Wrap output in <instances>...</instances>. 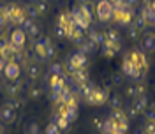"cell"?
I'll return each instance as SVG.
<instances>
[{"mask_svg": "<svg viewBox=\"0 0 155 134\" xmlns=\"http://www.w3.org/2000/svg\"><path fill=\"white\" fill-rule=\"evenodd\" d=\"M109 120H111L116 127H120L124 132L129 129V118H127L125 111H122V108H115V109H111V113H109Z\"/></svg>", "mask_w": 155, "mask_h": 134, "instance_id": "5b68a950", "label": "cell"}, {"mask_svg": "<svg viewBox=\"0 0 155 134\" xmlns=\"http://www.w3.org/2000/svg\"><path fill=\"white\" fill-rule=\"evenodd\" d=\"M2 11H4V4H0V12H2Z\"/></svg>", "mask_w": 155, "mask_h": 134, "instance_id": "f5cc1de1", "label": "cell"}, {"mask_svg": "<svg viewBox=\"0 0 155 134\" xmlns=\"http://www.w3.org/2000/svg\"><path fill=\"white\" fill-rule=\"evenodd\" d=\"M130 53V58H132V62H134V65L139 69V72L145 76L146 71H148V58H146L145 51H129Z\"/></svg>", "mask_w": 155, "mask_h": 134, "instance_id": "8992f818", "label": "cell"}, {"mask_svg": "<svg viewBox=\"0 0 155 134\" xmlns=\"http://www.w3.org/2000/svg\"><path fill=\"white\" fill-rule=\"evenodd\" d=\"M55 57V48H53V44L46 48V53H44V60H51V58Z\"/></svg>", "mask_w": 155, "mask_h": 134, "instance_id": "7bdbcfd3", "label": "cell"}, {"mask_svg": "<svg viewBox=\"0 0 155 134\" xmlns=\"http://www.w3.org/2000/svg\"><path fill=\"white\" fill-rule=\"evenodd\" d=\"M111 83L113 85H122V74H115L113 79H111Z\"/></svg>", "mask_w": 155, "mask_h": 134, "instance_id": "bcb514c9", "label": "cell"}, {"mask_svg": "<svg viewBox=\"0 0 155 134\" xmlns=\"http://www.w3.org/2000/svg\"><path fill=\"white\" fill-rule=\"evenodd\" d=\"M39 97H42V88L41 86H32V88H28V99L37 101Z\"/></svg>", "mask_w": 155, "mask_h": 134, "instance_id": "1f68e13d", "label": "cell"}, {"mask_svg": "<svg viewBox=\"0 0 155 134\" xmlns=\"http://www.w3.org/2000/svg\"><path fill=\"white\" fill-rule=\"evenodd\" d=\"M5 23H7V18L0 12V28H4V27H5Z\"/></svg>", "mask_w": 155, "mask_h": 134, "instance_id": "681fc988", "label": "cell"}, {"mask_svg": "<svg viewBox=\"0 0 155 134\" xmlns=\"http://www.w3.org/2000/svg\"><path fill=\"white\" fill-rule=\"evenodd\" d=\"M5 106H9L11 109L18 111L19 108H21V101H19V99H11V101H7V102H5Z\"/></svg>", "mask_w": 155, "mask_h": 134, "instance_id": "b9f144b4", "label": "cell"}, {"mask_svg": "<svg viewBox=\"0 0 155 134\" xmlns=\"http://www.w3.org/2000/svg\"><path fill=\"white\" fill-rule=\"evenodd\" d=\"M0 134H4V131H2V127H0Z\"/></svg>", "mask_w": 155, "mask_h": 134, "instance_id": "db71d44e", "label": "cell"}, {"mask_svg": "<svg viewBox=\"0 0 155 134\" xmlns=\"http://www.w3.org/2000/svg\"><path fill=\"white\" fill-rule=\"evenodd\" d=\"M102 53L106 55V57H115L116 53L120 51V48H122V44L120 42H109V41H106L104 44H102Z\"/></svg>", "mask_w": 155, "mask_h": 134, "instance_id": "d6986e66", "label": "cell"}, {"mask_svg": "<svg viewBox=\"0 0 155 134\" xmlns=\"http://www.w3.org/2000/svg\"><path fill=\"white\" fill-rule=\"evenodd\" d=\"M87 37L90 39L95 46H97V44H101V46H102V44L106 42V34H104V32H99V30H90Z\"/></svg>", "mask_w": 155, "mask_h": 134, "instance_id": "ffe728a7", "label": "cell"}, {"mask_svg": "<svg viewBox=\"0 0 155 134\" xmlns=\"http://www.w3.org/2000/svg\"><path fill=\"white\" fill-rule=\"evenodd\" d=\"M113 12H115V7L111 2H106V0H99L95 4V16L101 21H109L113 19Z\"/></svg>", "mask_w": 155, "mask_h": 134, "instance_id": "6da1fadb", "label": "cell"}, {"mask_svg": "<svg viewBox=\"0 0 155 134\" xmlns=\"http://www.w3.org/2000/svg\"><path fill=\"white\" fill-rule=\"evenodd\" d=\"M107 104L111 106V109H115V108H120V106H122V97L116 95V94L109 95V99H107Z\"/></svg>", "mask_w": 155, "mask_h": 134, "instance_id": "d6a6232c", "label": "cell"}, {"mask_svg": "<svg viewBox=\"0 0 155 134\" xmlns=\"http://www.w3.org/2000/svg\"><path fill=\"white\" fill-rule=\"evenodd\" d=\"M34 7H35V11L39 12V16H42V14H46L49 9V5H48V2H44V0H37L35 4H32Z\"/></svg>", "mask_w": 155, "mask_h": 134, "instance_id": "f1b7e54d", "label": "cell"}, {"mask_svg": "<svg viewBox=\"0 0 155 134\" xmlns=\"http://www.w3.org/2000/svg\"><path fill=\"white\" fill-rule=\"evenodd\" d=\"M0 32H2V28H0Z\"/></svg>", "mask_w": 155, "mask_h": 134, "instance_id": "9f6ffc18", "label": "cell"}, {"mask_svg": "<svg viewBox=\"0 0 155 134\" xmlns=\"http://www.w3.org/2000/svg\"><path fill=\"white\" fill-rule=\"evenodd\" d=\"M7 44H9V39H5V37H2V35H0V51L5 48Z\"/></svg>", "mask_w": 155, "mask_h": 134, "instance_id": "7dc6e473", "label": "cell"}, {"mask_svg": "<svg viewBox=\"0 0 155 134\" xmlns=\"http://www.w3.org/2000/svg\"><path fill=\"white\" fill-rule=\"evenodd\" d=\"M21 30H23L28 37H34V39L41 37V27L30 18H25V21L21 23Z\"/></svg>", "mask_w": 155, "mask_h": 134, "instance_id": "52a82bcc", "label": "cell"}, {"mask_svg": "<svg viewBox=\"0 0 155 134\" xmlns=\"http://www.w3.org/2000/svg\"><path fill=\"white\" fill-rule=\"evenodd\" d=\"M49 99L53 104H62V92H53L49 90Z\"/></svg>", "mask_w": 155, "mask_h": 134, "instance_id": "836d02e7", "label": "cell"}, {"mask_svg": "<svg viewBox=\"0 0 155 134\" xmlns=\"http://www.w3.org/2000/svg\"><path fill=\"white\" fill-rule=\"evenodd\" d=\"M58 25H62L67 32L72 28V27H74V23H72V19H71V12H62V14H60V18H58Z\"/></svg>", "mask_w": 155, "mask_h": 134, "instance_id": "603a6c76", "label": "cell"}, {"mask_svg": "<svg viewBox=\"0 0 155 134\" xmlns=\"http://www.w3.org/2000/svg\"><path fill=\"white\" fill-rule=\"evenodd\" d=\"M127 97H132V99L139 97V92H137V85H136V83L127 86Z\"/></svg>", "mask_w": 155, "mask_h": 134, "instance_id": "f35d334b", "label": "cell"}, {"mask_svg": "<svg viewBox=\"0 0 155 134\" xmlns=\"http://www.w3.org/2000/svg\"><path fill=\"white\" fill-rule=\"evenodd\" d=\"M127 35H129V39H130V41H137V39H139V35H141V32L136 28L132 23H130V25L127 27Z\"/></svg>", "mask_w": 155, "mask_h": 134, "instance_id": "4dcf8cb0", "label": "cell"}, {"mask_svg": "<svg viewBox=\"0 0 155 134\" xmlns=\"http://www.w3.org/2000/svg\"><path fill=\"white\" fill-rule=\"evenodd\" d=\"M145 113H146V120H155V108H146L145 109Z\"/></svg>", "mask_w": 155, "mask_h": 134, "instance_id": "ee69618b", "label": "cell"}, {"mask_svg": "<svg viewBox=\"0 0 155 134\" xmlns=\"http://www.w3.org/2000/svg\"><path fill=\"white\" fill-rule=\"evenodd\" d=\"M104 122H106V120H102V118H94V127L99 129V131H102V129H104Z\"/></svg>", "mask_w": 155, "mask_h": 134, "instance_id": "f6af8a7d", "label": "cell"}, {"mask_svg": "<svg viewBox=\"0 0 155 134\" xmlns=\"http://www.w3.org/2000/svg\"><path fill=\"white\" fill-rule=\"evenodd\" d=\"M143 132L145 134H155V120H146Z\"/></svg>", "mask_w": 155, "mask_h": 134, "instance_id": "74e56055", "label": "cell"}, {"mask_svg": "<svg viewBox=\"0 0 155 134\" xmlns=\"http://www.w3.org/2000/svg\"><path fill=\"white\" fill-rule=\"evenodd\" d=\"M106 34V41H109V42H120V32L115 28H109L107 32H104Z\"/></svg>", "mask_w": 155, "mask_h": 134, "instance_id": "f546056e", "label": "cell"}, {"mask_svg": "<svg viewBox=\"0 0 155 134\" xmlns=\"http://www.w3.org/2000/svg\"><path fill=\"white\" fill-rule=\"evenodd\" d=\"M4 76L7 78V79H18L19 74H21V65L16 64V62H5V67H4Z\"/></svg>", "mask_w": 155, "mask_h": 134, "instance_id": "8fae6325", "label": "cell"}, {"mask_svg": "<svg viewBox=\"0 0 155 134\" xmlns=\"http://www.w3.org/2000/svg\"><path fill=\"white\" fill-rule=\"evenodd\" d=\"M141 48L143 51H155V34L153 32H146L143 35V41H141Z\"/></svg>", "mask_w": 155, "mask_h": 134, "instance_id": "2e32d148", "label": "cell"}, {"mask_svg": "<svg viewBox=\"0 0 155 134\" xmlns=\"http://www.w3.org/2000/svg\"><path fill=\"white\" fill-rule=\"evenodd\" d=\"M107 99H109V92H107L106 88H94V92L90 94V95L85 99V102L92 106H101V104H106Z\"/></svg>", "mask_w": 155, "mask_h": 134, "instance_id": "3957f363", "label": "cell"}, {"mask_svg": "<svg viewBox=\"0 0 155 134\" xmlns=\"http://www.w3.org/2000/svg\"><path fill=\"white\" fill-rule=\"evenodd\" d=\"M141 16L146 19V23H148L150 27H155V7H146V5H143Z\"/></svg>", "mask_w": 155, "mask_h": 134, "instance_id": "7402d4cb", "label": "cell"}, {"mask_svg": "<svg viewBox=\"0 0 155 134\" xmlns=\"http://www.w3.org/2000/svg\"><path fill=\"white\" fill-rule=\"evenodd\" d=\"M55 35H57L58 39H65L67 37V30L64 28V27H62V25H55Z\"/></svg>", "mask_w": 155, "mask_h": 134, "instance_id": "d590c367", "label": "cell"}, {"mask_svg": "<svg viewBox=\"0 0 155 134\" xmlns=\"http://www.w3.org/2000/svg\"><path fill=\"white\" fill-rule=\"evenodd\" d=\"M132 25H134L136 28L139 30V32H143V30H146V27H148V23H146V19L141 16V14H137V16H134V19H132Z\"/></svg>", "mask_w": 155, "mask_h": 134, "instance_id": "4316f807", "label": "cell"}, {"mask_svg": "<svg viewBox=\"0 0 155 134\" xmlns=\"http://www.w3.org/2000/svg\"><path fill=\"white\" fill-rule=\"evenodd\" d=\"M0 120L4 124H14L16 122V111L11 109L9 106H2L0 108Z\"/></svg>", "mask_w": 155, "mask_h": 134, "instance_id": "9a60e30c", "label": "cell"}, {"mask_svg": "<svg viewBox=\"0 0 155 134\" xmlns=\"http://www.w3.org/2000/svg\"><path fill=\"white\" fill-rule=\"evenodd\" d=\"M122 74L127 78H130V79H139V78L143 76L141 72H139V69L134 65V62H132V58H130V53H127L125 57H124V62H122Z\"/></svg>", "mask_w": 155, "mask_h": 134, "instance_id": "7a4b0ae2", "label": "cell"}, {"mask_svg": "<svg viewBox=\"0 0 155 134\" xmlns=\"http://www.w3.org/2000/svg\"><path fill=\"white\" fill-rule=\"evenodd\" d=\"M67 74L65 76H51L48 74V86L49 90H53V92H62L64 90V86L67 85Z\"/></svg>", "mask_w": 155, "mask_h": 134, "instance_id": "7c38bea8", "label": "cell"}, {"mask_svg": "<svg viewBox=\"0 0 155 134\" xmlns=\"http://www.w3.org/2000/svg\"><path fill=\"white\" fill-rule=\"evenodd\" d=\"M69 78H71V81H72L74 85L85 83V81H88V71H87V69H76V71H74Z\"/></svg>", "mask_w": 155, "mask_h": 134, "instance_id": "ac0fdd59", "label": "cell"}, {"mask_svg": "<svg viewBox=\"0 0 155 134\" xmlns=\"http://www.w3.org/2000/svg\"><path fill=\"white\" fill-rule=\"evenodd\" d=\"M53 122L57 124V127L60 129V131H67L69 127H71V124H69L67 118H65V116H62V115H58V113L53 115Z\"/></svg>", "mask_w": 155, "mask_h": 134, "instance_id": "cb8c5ba5", "label": "cell"}, {"mask_svg": "<svg viewBox=\"0 0 155 134\" xmlns=\"http://www.w3.org/2000/svg\"><path fill=\"white\" fill-rule=\"evenodd\" d=\"M49 74H51V76H65L64 64H60V62H53V64L49 65Z\"/></svg>", "mask_w": 155, "mask_h": 134, "instance_id": "d4e9b609", "label": "cell"}, {"mask_svg": "<svg viewBox=\"0 0 155 134\" xmlns=\"http://www.w3.org/2000/svg\"><path fill=\"white\" fill-rule=\"evenodd\" d=\"M132 104L136 106V109L139 111V113H145V109L148 108V99H146V95H139L134 99V102Z\"/></svg>", "mask_w": 155, "mask_h": 134, "instance_id": "484cf974", "label": "cell"}, {"mask_svg": "<svg viewBox=\"0 0 155 134\" xmlns=\"http://www.w3.org/2000/svg\"><path fill=\"white\" fill-rule=\"evenodd\" d=\"M78 86V94H79V97H83V99H87L92 92H94V88H95V85H92L90 81H85V83H79Z\"/></svg>", "mask_w": 155, "mask_h": 134, "instance_id": "44dd1931", "label": "cell"}, {"mask_svg": "<svg viewBox=\"0 0 155 134\" xmlns=\"http://www.w3.org/2000/svg\"><path fill=\"white\" fill-rule=\"evenodd\" d=\"M25 69H27V76L32 79V81H35L39 76H41V67H39L37 62H27V65H25Z\"/></svg>", "mask_w": 155, "mask_h": 134, "instance_id": "e0dca14e", "label": "cell"}, {"mask_svg": "<svg viewBox=\"0 0 155 134\" xmlns=\"http://www.w3.org/2000/svg\"><path fill=\"white\" fill-rule=\"evenodd\" d=\"M92 4V0H78V5H88Z\"/></svg>", "mask_w": 155, "mask_h": 134, "instance_id": "f907efd6", "label": "cell"}, {"mask_svg": "<svg viewBox=\"0 0 155 134\" xmlns=\"http://www.w3.org/2000/svg\"><path fill=\"white\" fill-rule=\"evenodd\" d=\"M113 19H115L118 25H124V27H129L134 19V11L132 7H125V9H115L113 12Z\"/></svg>", "mask_w": 155, "mask_h": 134, "instance_id": "277c9868", "label": "cell"}, {"mask_svg": "<svg viewBox=\"0 0 155 134\" xmlns=\"http://www.w3.org/2000/svg\"><path fill=\"white\" fill-rule=\"evenodd\" d=\"M4 67H5V60H4V58L0 57V72L4 71Z\"/></svg>", "mask_w": 155, "mask_h": 134, "instance_id": "816d5d0a", "label": "cell"}, {"mask_svg": "<svg viewBox=\"0 0 155 134\" xmlns=\"http://www.w3.org/2000/svg\"><path fill=\"white\" fill-rule=\"evenodd\" d=\"M94 49H95V44H94V42H92V41H90L88 37L85 39V41H83V44L79 46V51H81V53H85V55L92 53Z\"/></svg>", "mask_w": 155, "mask_h": 134, "instance_id": "83f0119b", "label": "cell"}, {"mask_svg": "<svg viewBox=\"0 0 155 134\" xmlns=\"http://www.w3.org/2000/svg\"><path fill=\"white\" fill-rule=\"evenodd\" d=\"M9 42L14 46V48L23 49L25 48V42H27V34H25L21 28H14L12 32H11V35H9Z\"/></svg>", "mask_w": 155, "mask_h": 134, "instance_id": "9c48e42d", "label": "cell"}, {"mask_svg": "<svg viewBox=\"0 0 155 134\" xmlns=\"http://www.w3.org/2000/svg\"><path fill=\"white\" fill-rule=\"evenodd\" d=\"M41 132V127H39L37 122H32V124L27 125V134H39Z\"/></svg>", "mask_w": 155, "mask_h": 134, "instance_id": "60d3db41", "label": "cell"}, {"mask_svg": "<svg viewBox=\"0 0 155 134\" xmlns=\"http://www.w3.org/2000/svg\"><path fill=\"white\" fill-rule=\"evenodd\" d=\"M44 132H46V134H60L62 131L57 127V124H55V122H49V124L46 125V129H44Z\"/></svg>", "mask_w": 155, "mask_h": 134, "instance_id": "e575fe53", "label": "cell"}, {"mask_svg": "<svg viewBox=\"0 0 155 134\" xmlns=\"http://www.w3.org/2000/svg\"><path fill=\"white\" fill-rule=\"evenodd\" d=\"M106 2H111V4H113V0H106Z\"/></svg>", "mask_w": 155, "mask_h": 134, "instance_id": "11a10c76", "label": "cell"}, {"mask_svg": "<svg viewBox=\"0 0 155 134\" xmlns=\"http://www.w3.org/2000/svg\"><path fill=\"white\" fill-rule=\"evenodd\" d=\"M137 2H139V0H125V5L127 7H136Z\"/></svg>", "mask_w": 155, "mask_h": 134, "instance_id": "c3c4849f", "label": "cell"}, {"mask_svg": "<svg viewBox=\"0 0 155 134\" xmlns=\"http://www.w3.org/2000/svg\"><path fill=\"white\" fill-rule=\"evenodd\" d=\"M21 88H23V81H21V78L18 79H7V83L4 85V90L9 94V95H18L19 92H21Z\"/></svg>", "mask_w": 155, "mask_h": 134, "instance_id": "5bb4252c", "label": "cell"}, {"mask_svg": "<svg viewBox=\"0 0 155 134\" xmlns=\"http://www.w3.org/2000/svg\"><path fill=\"white\" fill-rule=\"evenodd\" d=\"M71 19H72V23H74L76 27H79V28L85 30V32L90 28V23H92L90 19H87L85 16H83V14H81V11L78 9V7L71 11Z\"/></svg>", "mask_w": 155, "mask_h": 134, "instance_id": "30bf717a", "label": "cell"}, {"mask_svg": "<svg viewBox=\"0 0 155 134\" xmlns=\"http://www.w3.org/2000/svg\"><path fill=\"white\" fill-rule=\"evenodd\" d=\"M67 62H71L76 69H87L88 67V57L85 55V53H81V51L72 53V55L67 58Z\"/></svg>", "mask_w": 155, "mask_h": 134, "instance_id": "4fadbf2b", "label": "cell"}, {"mask_svg": "<svg viewBox=\"0 0 155 134\" xmlns=\"http://www.w3.org/2000/svg\"><path fill=\"white\" fill-rule=\"evenodd\" d=\"M48 46H51V39L49 37H37L35 42H34V55L39 60H44V53H46Z\"/></svg>", "mask_w": 155, "mask_h": 134, "instance_id": "ba28073f", "label": "cell"}, {"mask_svg": "<svg viewBox=\"0 0 155 134\" xmlns=\"http://www.w3.org/2000/svg\"><path fill=\"white\" fill-rule=\"evenodd\" d=\"M25 14H27V18L34 19V21L39 18V12L35 11V7H34V5H28V7H27V11H25Z\"/></svg>", "mask_w": 155, "mask_h": 134, "instance_id": "8d00e7d4", "label": "cell"}, {"mask_svg": "<svg viewBox=\"0 0 155 134\" xmlns=\"http://www.w3.org/2000/svg\"><path fill=\"white\" fill-rule=\"evenodd\" d=\"M125 115H127V118H136V116H139L141 113L136 109L134 104H130V106H127V113H125Z\"/></svg>", "mask_w": 155, "mask_h": 134, "instance_id": "ab89813d", "label": "cell"}]
</instances>
